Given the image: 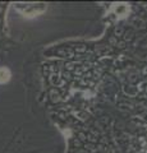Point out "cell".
<instances>
[{"label": "cell", "mask_w": 147, "mask_h": 153, "mask_svg": "<svg viewBox=\"0 0 147 153\" xmlns=\"http://www.w3.org/2000/svg\"><path fill=\"white\" fill-rule=\"evenodd\" d=\"M10 78V73L7 68H0V83H5Z\"/></svg>", "instance_id": "7a4b0ae2"}, {"label": "cell", "mask_w": 147, "mask_h": 153, "mask_svg": "<svg viewBox=\"0 0 147 153\" xmlns=\"http://www.w3.org/2000/svg\"><path fill=\"white\" fill-rule=\"evenodd\" d=\"M17 9L26 16H36L45 10L44 4H17Z\"/></svg>", "instance_id": "6da1fadb"}]
</instances>
